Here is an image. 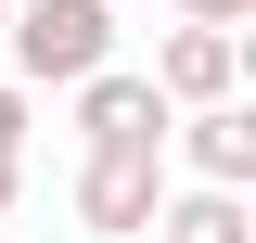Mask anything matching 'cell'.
Masks as SVG:
<instances>
[{"label":"cell","instance_id":"1","mask_svg":"<svg viewBox=\"0 0 256 243\" xmlns=\"http://www.w3.org/2000/svg\"><path fill=\"white\" fill-rule=\"evenodd\" d=\"M0 52H13V90H77L90 64H116V0H13Z\"/></svg>","mask_w":256,"mask_h":243},{"label":"cell","instance_id":"2","mask_svg":"<svg viewBox=\"0 0 256 243\" xmlns=\"http://www.w3.org/2000/svg\"><path fill=\"white\" fill-rule=\"evenodd\" d=\"M154 205H166V141H90L77 154V218L102 243H128Z\"/></svg>","mask_w":256,"mask_h":243},{"label":"cell","instance_id":"3","mask_svg":"<svg viewBox=\"0 0 256 243\" xmlns=\"http://www.w3.org/2000/svg\"><path fill=\"white\" fill-rule=\"evenodd\" d=\"M154 90H166V116L230 102V90H244V26H166L154 38Z\"/></svg>","mask_w":256,"mask_h":243},{"label":"cell","instance_id":"4","mask_svg":"<svg viewBox=\"0 0 256 243\" xmlns=\"http://www.w3.org/2000/svg\"><path fill=\"white\" fill-rule=\"evenodd\" d=\"M166 141H180V166L205 192H256V116H244V90L230 102H192V116H166Z\"/></svg>","mask_w":256,"mask_h":243},{"label":"cell","instance_id":"5","mask_svg":"<svg viewBox=\"0 0 256 243\" xmlns=\"http://www.w3.org/2000/svg\"><path fill=\"white\" fill-rule=\"evenodd\" d=\"M77 141H166V90L141 64H90L77 77Z\"/></svg>","mask_w":256,"mask_h":243},{"label":"cell","instance_id":"6","mask_svg":"<svg viewBox=\"0 0 256 243\" xmlns=\"http://www.w3.org/2000/svg\"><path fill=\"white\" fill-rule=\"evenodd\" d=\"M141 230H154V243H256V205H244V192H205V180H192V192H166Z\"/></svg>","mask_w":256,"mask_h":243},{"label":"cell","instance_id":"7","mask_svg":"<svg viewBox=\"0 0 256 243\" xmlns=\"http://www.w3.org/2000/svg\"><path fill=\"white\" fill-rule=\"evenodd\" d=\"M256 0H180V26H244Z\"/></svg>","mask_w":256,"mask_h":243},{"label":"cell","instance_id":"8","mask_svg":"<svg viewBox=\"0 0 256 243\" xmlns=\"http://www.w3.org/2000/svg\"><path fill=\"white\" fill-rule=\"evenodd\" d=\"M13 192H26V154H0V218H13Z\"/></svg>","mask_w":256,"mask_h":243},{"label":"cell","instance_id":"9","mask_svg":"<svg viewBox=\"0 0 256 243\" xmlns=\"http://www.w3.org/2000/svg\"><path fill=\"white\" fill-rule=\"evenodd\" d=\"M0 13H13V0H0Z\"/></svg>","mask_w":256,"mask_h":243}]
</instances>
